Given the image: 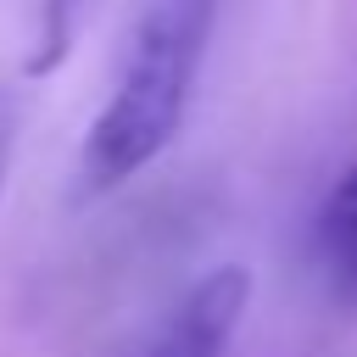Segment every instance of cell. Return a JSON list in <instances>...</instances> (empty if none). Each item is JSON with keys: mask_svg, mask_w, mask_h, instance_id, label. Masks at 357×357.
<instances>
[{"mask_svg": "<svg viewBox=\"0 0 357 357\" xmlns=\"http://www.w3.org/2000/svg\"><path fill=\"white\" fill-rule=\"evenodd\" d=\"M318 257H324V273H329L335 301L357 307V162L324 195V212H318Z\"/></svg>", "mask_w": 357, "mask_h": 357, "instance_id": "obj_3", "label": "cell"}, {"mask_svg": "<svg viewBox=\"0 0 357 357\" xmlns=\"http://www.w3.org/2000/svg\"><path fill=\"white\" fill-rule=\"evenodd\" d=\"M17 128H22V106L0 84V184H6V167H11V151H17Z\"/></svg>", "mask_w": 357, "mask_h": 357, "instance_id": "obj_4", "label": "cell"}, {"mask_svg": "<svg viewBox=\"0 0 357 357\" xmlns=\"http://www.w3.org/2000/svg\"><path fill=\"white\" fill-rule=\"evenodd\" d=\"M218 0H151L128 33L123 73L84 134V190H117L184 123Z\"/></svg>", "mask_w": 357, "mask_h": 357, "instance_id": "obj_1", "label": "cell"}, {"mask_svg": "<svg viewBox=\"0 0 357 357\" xmlns=\"http://www.w3.org/2000/svg\"><path fill=\"white\" fill-rule=\"evenodd\" d=\"M251 301V273L245 268H212L178 307L173 318L162 324V335L139 351V357H223L234 329H240V312Z\"/></svg>", "mask_w": 357, "mask_h": 357, "instance_id": "obj_2", "label": "cell"}]
</instances>
